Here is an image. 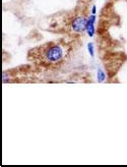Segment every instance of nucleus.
Listing matches in <instances>:
<instances>
[{"instance_id":"5","label":"nucleus","mask_w":127,"mask_h":167,"mask_svg":"<svg viewBox=\"0 0 127 167\" xmlns=\"http://www.w3.org/2000/svg\"><path fill=\"white\" fill-rule=\"evenodd\" d=\"M88 50L90 52V55L92 57H94V46H93V43H88Z\"/></svg>"},{"instance_id":"3","label":"nucleus","mask_w":127,"mask_h":167,"mask_svg":"<svg viewBox=\"0 0 127 167\" xmlns=\"http://www.w3.org/2000/svg\"><path fill=\"white\" fill-rule=\"evenodd\" d=\"M96 14H90L88 17V22H87V29H85V32L90 37H93L95 35V24H96Z\"/></svg>"},{"instance_id":"4","label":"nucleus","mask_w":127,"mask_h":167,"mask_svg":"<svg viewBox=\"0 0 127 167\" xmlns=\"http://www.w3.org/2000/svg\"><path fill=\"white\" fill-rule=\"evenodd\" d=\"M105 80H106V75H105V72H103L102 69H98V81L99 82H104Z\"/></svg>"},{"instance_id":"1","label":"nucleus","mask_w":127,"mask_h":167,"mask_svg":"<svg viewBox=\"0 0 127 167\" xmlns=\"http://www.w3.org/2000/svg\"><path fill=\"white\" fill-rule=\"evenodd\" d=\"M70 53V45L63 40L51 41L28 51L30 61L44 67H56L67 58Z\"/></svg>"},{"instance_id":"6","label":"nucleus","mask_w":127,"mask_h":167,"mask_svg":"<svg viewBox=\"0 0 127 167\" xmlns=\"http://www.w3.org/2000/svg\"><path fill=\"white\" fill-rule=\"evenodd\" d=\"M97 14V6L93 5V7H92V14Z\"/></svg>"},{"instance_id":"2","label":"nucleus","mask_w":127,"mask_h":167,"mask_svg":"<svg viewBox=\"0 0 127 167\" xmlns=\"http://www.w3.org/2000/svg\"><path fill=\"white\" fill-rule=\"evenodd\" d=\"M87 22H88V17L84 14H77L74 17L71 18L69 22V28L70 30L75 34H80L82 32H85L87 29Z\"/></svg>"}]
</instances>
